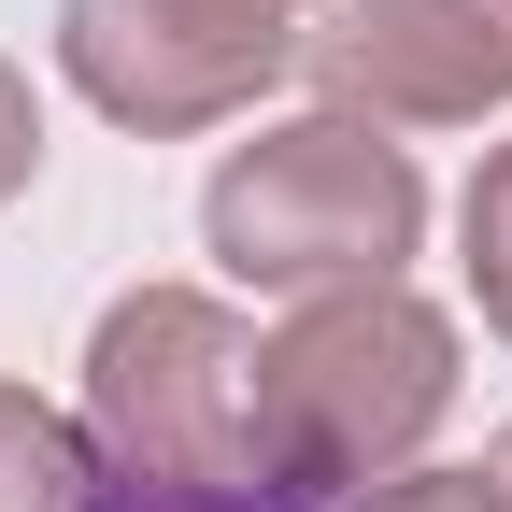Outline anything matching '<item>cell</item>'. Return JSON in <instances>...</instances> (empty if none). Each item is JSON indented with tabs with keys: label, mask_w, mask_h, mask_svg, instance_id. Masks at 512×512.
Listing matches in <instances>:
<instances>
[{
	"label": "cell",
	"mask_w": 512,
	"mask_h": 512,
	"mask_svg": "<svg viewBox=\"0 0 512 512\" xmlns=\"http://www.w3.org/2000/svg\"><path fill=\"white\" fill-rule=\"evenodd\" d=\"M456 313H441L413 271L399 285H328L285 299V328H256V484L328 512L384 470H427L441 413H456Z\"/></svg>",
	"instance_id": "1"
},
{
	"label": "cell",
	"mask_w": 512,
	"mask_h": 512,
	"mask_svg": "<svg viewBox=\"0 0 512 512\" xmlns=\"http://www.w3.org/2000/svg\"><path fill=\"white\" fill-rule=\"evenodd\" d=\"M427 242V171L399 128H370L342 100L271 114L256 143L214 157L200 185V256L256 299H328V285H399Z\"/></svg>",
	"instance_id": "2"
},
{
	"label": "cell",
	"mask_w": 512,
	"mask_h": 512,
	"mask_svg": "<svg viewBox=\"0 0 512 512\" xmlns=\"http://www.w3.org/2000/svg\"><path fill=\"white\" fill-rule=\"evenodd\" d=\"M86 456L128 484H256V328L214 285H128L86 328Z\"/></svg>",
	"instance_id": "3"
},
{
	"label": "cell",
	"mask_w": 512,
	"mask_h": 512,
	"mask_svg": "<svg viewBox=\"0 0 512 512\" xmlns=\"http://www.w3.org/2000/svg\"><path fill=\"white\" fill-rule=\"evenodd\" d=\"M57 72H72L86 114H114L128 143H200V128L256 114L299 43H242V29H200L171 0H57Z\"/></svg>",
	"instance_id": "4"
},
{
	"label": "cell",
	"mask_w": 512,
	"mask_h": 512,
	"mask_svg": "<svg viewBox=\"0 0 512 512\" xmlns=\"http://www.w3.org/2000/svg\"><path fill=\"white\" fill-rule=\"evenodd\" d=\"M100 456H86V413L29 399V384H0V512H86Z\"/></svg>",
	"instance_id": "5"
},
{
	"label": "cell",
	"mask_w": 512,
	"mask_h": 512,
	"mask_svg": "<svg viewBox=\"0 0 512 512\" xmlns=\"http://www.w3.org/2000/svg\"><path fill=\"white\" fill-rule=\"evenodd\" d=\"M456 271H470V299H484V328L512 342V143H484L470 200H456Z\"/></svg>",
	"instance_id": "6"
},
{
	"label": "cell",
	"mask_w": 512,
	"mask_h": 512,
	"mask_svg": "<svg viewBox=\"0 0 512 512\" xmlns=\"http://www.w3.org/2000/svg\"><path fill=\"white\" fill-rule=\"evenodd\" d=\"M86 512H299V498H271V484H128V470H100Z\"/></svg>",
	"instance_id": "7"
},
{
	"label": "cell",
	"mask_w": 512,
	"mask_h": 512,
	"mask_svg": "<svg viewBox=\"0 0 512 512\" xmlns=\"http://www.w3.org/2000/svg\"><path fill=\"white\" fill-rule=\"evenodd\" d=\"M328 512H498V484L484 470H384V484H356Z\"/></svg>",
	"instance_id": "8"
},
{
	"label": "cell",
	"mask_w": 512,
	"mask_h": 512,
	"mask_svg": "<svg viewBox=\"0 0 512 512\" xmlns=\"http://www.w3.org/2000/svg\"><path fill=\"white\" fill-rule=\"evenodd\" d=\"M29 185H43V86L0 57V214L29 200Z\"/></svg>",
	"instance_id": "9"
},
{
	"label": "cell",
	"mask_w": 512,
	"mask_h": 512,
	"mask_svg": "<svg viewBox=\"0 0 512 512\" xmlns=\"http://www.w3.org/2000/svg\"><path fill=\"white\" fill-rule=\"evenodd\" d=\"M171 15H200V29H242V43H299L328 0H171Z\"/></svg>",
	"instance_id": "10"
},
{
	"label": "cell",
	"mask_w": 512,
	"mask_h": 512,
	"mask_svg": "<svg viewBox=\"0 0 512 512\" xmlns=\"http://www.w3.org/2000/svg\"><path fill=\"white\" fill-rule=\"evenodd\" d=\"M441 15H456V29H470V57L512 86V0H441Z\"/></svg>",
	"instance_id": "11"
},
{
	"label": "cell",
	"mask_w": 512,
	"mask_h": 512,
	"mask_svg": "<svg viewBox=\"0 0 512 512\" xmlns=\"http://www.w3.org/2000/svg\"><path fill=\"white\" fill-rule=\"evenodd\" d=\"M484 484H498V512H512V427H498V441H484Z\"/></svg>",
	"instance_id": "12"
}]
</instances>
